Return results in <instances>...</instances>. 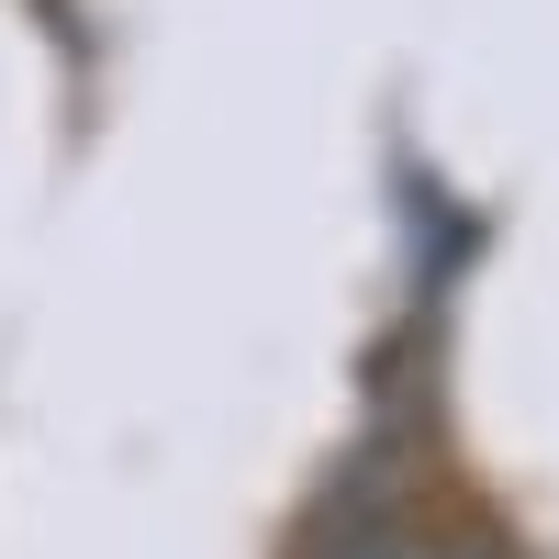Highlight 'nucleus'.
<instances>
[{
  "label": "nucleus",
  "mask_w": 559,
  "mask_h": 559,
  "mask_svg": "<svg viewBox=\"0 0 559 559\" xmlns=\"http://www.w3.org/2000/svg\"><path fill=\"white\" fill-rule=\"evenodd\" d=\"M313 559H426L414 537H336V548H313Z\"/></svg>",
  "instance_id": "nucleus-1"
}]
</instances>
